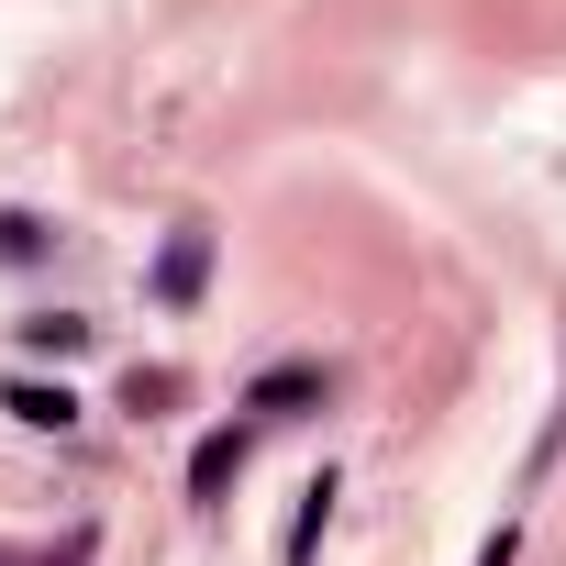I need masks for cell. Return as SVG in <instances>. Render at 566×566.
<instances>
[{
	"label": "cell",
	"instance_id": "cell-3",
	"mask_svg": "<svg viewBox=\"0 0 566 566\" xmlns=\"http://www.w3.org/2000/svg\"><path fill=\"white\" fill-rule=\"evenodd\" d=\"M0 411H12V422H34V433H67V422H78V400H67V389H34V378H12V389H0Z\"/></svg>",
	"mask_w": 566,
	"mask_h": 566
},
{
	"label": "cell",
	"instance_id": "cell-2",
	"mask_svg": "<svg viewBox=\"0 0 566 566\" xmlns=\"http://www.w3.org/2000/svg\"><path fill=\"white\" fill-rule=\"evenodd\" d=\"M200 266H211V233L178 222V244H167V266H156V290H167V301H200Z\"/></svg>",
	"mask_w": 566,
	"mask_h": 566
},
{
	"label": "cell",
	"instance_id": "cell-5",
	"mask_svg": "<svg viewBox=\"0 0 566 566\" xmlns=\"http://www.w3.org/2000/svg\"><path fill=\"white\" fill-rule=\"evenodd\" d=\"M290 400H323V367H277V378H255V411H290Z\"/></svg>",
	"mask_w": 566,
	"mask_h": 566
},
{
	"label": "cell",
	"instance_id": "cell-8",
	"mask_svg": "<svg viewBox=\"0 0 566 566\" xmlns=\"http://www.w3.org/2000/svg\"><path fill=\"white\" fill-rule=\"evenodd\" d=\"M511 555H522V522H500V533L478 544V566H511Z\"/></svg>",
	"mask_w": 566,
	"mask_h": 566
},
{
	"label": "cell",
	"instance_id": "cell-4",
	"mask_svg": "<svg viewBox=\"0 0 566 566\" xmlns=\"http://www.w3.org/2000/svg\"><path fill=\"white\" fill-rule=\"evenodd\" d=\"M323 511H334V478H312V489H301V522H290V566H312V544H323Z\"/></svg>",
	"mask_w": 566,
	"mask_h": 566
},
{
	"label": "cell",
	"instance_id": "cell-6",
	"mask_svg": "<svg viewBox=\"0 0 566 566\" xmlns=\"http://www.w3.org/2000/svg\"><path fill=\"white\" fill-rule=\"evenodd\" d=\"M23 334H34L45 356H78V345H90V323H78V312H56V323H23Z\"/></svg>",
	"mask_w": 566,
	"mask_h": 566
},
{
	"label": "cell",
	"instance_id": "cell-7",
	"mask_svg": "<svg viewBox=\"0 0 566 566\" xmlns=\"http://www.w3.org/2000/svg\"><path fill=\"white\" fill-rule=\"evenodd\" d=\"M0 566H90V533H67L56 555H0Z\"/></svg>",
	"mask_w": 566,
	"mask_h": 566
},
{
	"label": "cell",
	"instance_id": "cell-1",
	"mask_svg": "<svg viewBox=\"0 0 566 566\" xmlns=\"http://www.w3.org/2000/svg\"><path fill=\"white\" fill-rule=\"evenodd\" d=\"M233 467H244V433H200V455H189V500H200V511H222Z\"/></svg>",
	"mask_w": 566,
	"mask_h": 566
}]
</instances>
